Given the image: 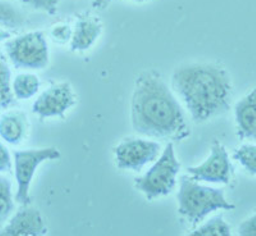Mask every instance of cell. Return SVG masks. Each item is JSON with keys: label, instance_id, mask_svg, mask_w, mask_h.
<instances>
[{"label": "cell", "instance_id": "6da1fadb", "mask_svg": "<svg viewBox=\"0 0 256 236\" xmlns=\"http://www.w3.org/2000/svg\"><path fill=\"white\" fill-rule=\"evenodd\" d=\"M131 118L134 130L142 136L180 141L191 135L180 103L155 71H145L136 79Z\"/></svg>", "mask_w": 256, "mask_h": 236}, {"label": "cell", "instance_id": "7a4b0ae2", "mask_svg": "<svg viewBox=\"0 0 256 236\" xmlns=\"http://www.w3.org/2000/svg\"><path fill=\"white\" fill-rule=\"evenodd\" d=\"M172 88L195 123L230 111L233 85L227 70L218 64L192 63L173 72Z\"/></svg>", "mask_w": 256, "mask_h": 236}, {"label": "cell", "instance_id": "3957f363", "mask_svg": "<svg viewBox=\"0 0 256 236\" xmlns=\"http://www.w3.org/2000/svg\"><path fill=\"white\" fill-rule=\"evenodd\" d=\"M177 199L178 212L192 226H198L212 212L234 209V205L224 195V190L204 186L187 176L180 177Z\"/></svg>", "mask_w": 256, "mask_h": 236}, {"label": "cell", "instance_id": "277c9868", "mask_svg": "<svg viewBox=\"0 0 256 236\" xmlns=\"http://www.w3.org/2000/svg\"><path fill=\"white\" fill-rule=\"evenodd\" d=\"M180 164L174 153L172 143L166 144L162 155L155 160L154 166L140 178H136V189L145 194L148 200L169 195L177 184Z\"/></svg>", "mask_w": 256, "mask_h": 236}, {"label": "cell", "instance_id": "5b68a950", "mask_svg": "<svg viewBox=\"0 0 256 236\" xmlns=\"http://www.w3.org/2000/svg\"><path fill=\"white\" fill-rule=\"evenodd\" d=\"M6 52L16 68L42 70L49 63V47L44 32L32 31L8 39Z\"/></svg>", "mask_w": 256, "mask_h": 236}, {"label": "cell", "instance_id": "8992f818", "mask_svg": "<svg viewBox=\"0 0 256 236\" xmlns=\"http://www.w3.org/2000/svg\"><path fill=\"white\" fill-rule=\"evenodd\" d=\"M13 155H14V175L18 185L16 201L20 205H28L31 201L30 187L36 169L46 160L59 159L60 152L56 148L28 149V150H16Z\"/></svg>", "mask_w": 256, "mask_h": 236}, {"label": "cell", "instance_id": "52a82bcc", "mask_svg": "<svg viewBox=\"0 0 256 236\" xmlns=\"http://www.w3.org/2000/svg\"><path fill=\"white\" fill-rule=\"evenodd\" d=\"M162 145L156 141L145 139H124L114 149L116 167L140 172L148 163L159 158Z\"/></svg>", "mask_w": 256, "mask_h": 236}, {"label": "cell", "instance_id": "ba28073f", "mask_svg": "<svg viewBox=\"0 0 256 236\" xmlns=\"http://www.w3.org/2000/svg\"><path fill=\"white\" fill-rule=\"evenodd\" d=\"M233 167L227 149L216 140L212 143V153L204 163L196 167H188L187 172L196 181H205L212 184H230Z\"/></svg>", "mask_w": 256, "mask_h": 236}, {"label": "cell", "instance_id": "9c48e42d", "mask_svg": "<svg viewBox=\"0 0 256 236\" xmlns=\"http://www.w3.org/2000/svg\"><path fill=\"white\" fill-rule=\"evenodd\" d=\"M76 103L70 85L67 82L54 85L38 96L32 105V112L38 114L41 120L49 117H62Z\"/></svg>", "mask_w": 256, "mask_h": 236}, {"label": "cell", "instance_id": "30bf717a", "mask_svg": "<svg viewBox=\"0 0 256 236\" xmlns=\"http://www.w3.org/2000/svg\"><path fill=\"white\" fill-rule=\"evenodd\" d=\"M48 232L40 210L24 205L0 230V236H41Z\"/></svg>", "mask_w": 256, "mask_h": 236}, {"label": "cell", "instance_id": "8fae6325", "mask_svg": "<svg viewBox=\"0 0 256 236\" xmlns=\"http://www.w3.org/2000/svg\"><path fill=\"white\" fill-rule=\"evenodd\" d=\"M234 118L240 140L256 143V88L234 105Z\"/></svg>", "mask_w": 256, "mask_h": 236}, {"label": "cell", "instance_id": "7c38bea8", "mask_svg": "<svg viewBox=\"0 0 256 236\" xmlns=\"http://www.w3.org/2000/svg\"><path fill=\"white\" fill-rule=\"evenodd\" d=\"M102 34V25L94 18H81L77 21L70 38V50L84 52L95 44Z\"/></svg>", "mask_w": 256, "mask_h": 236}, {"label": "cell", "instance_id": "4fadbf2b", "mask_svg": "<svg viewBox=\"0 0 256 236\" xmlns=\"http://www.w3.org/2000/svg\"><path fill=\"white\" fill-rule=\"evenodd\" d=\"M26 131V116L22 112H9L0 118V137L10 145H20Z\"/></svg>", "mask_w": 256, "mask_h": 236}, {"label": "cell", "instance_id": "5bb4252c", "mask_svg": "<svg viewBox=\"0 0 256 236\" xmlns=\"http://www.w3.org/2000/svg\"><path fill=\"white\" fill-rule=\"evenodd\" d=\"M12 89L16 99L27 100L38 94L40 89V80L34 73H20L13 80Z\"/></svg>", "mask_w": 256, "mask_h": 236}, {"label": "cell", "instance_id": "9a60e30c", "mask_svg": "<svg viewBox=\"0 0 256 236\" xmlns=\"http://www.w3.org/2000/svg\"><path fill=\"white\" fill-rule=\"evenodd\" d=\"M16 96L12 89V71L8 63L0 57V108L6 109L14 105Z\"/></svg>", "mask_w": 256, "mask_h": 236}, {"label": "cell", "instance_id": "2e32d148", "mask_svg": "<svg viewBox=\"0 0 256 236\" xmlns=\"http://www.w3.org/2000/svg\"><path fill=\"white\" fill-rule=\"evenodd\" d=\"M24 24V16L16 4L9 0H0V26L17 30Z\"/></svg>", "mask_w": 256, "mask_h": 236}, {"label": "cell", "instance_id": "e0dca14e", "mask_svg": "<svg viewBox=\"0 0 256 236\" xmlns=\"http://www.w3.org/2000/svg\"><path fill=\"white\" fill-rule=\"evenodd\" d=\"M14 210L12 182L6 176H0V230L6 226Z\"/></svg>", "mask_w": 256, "mask_h": 236}, {"label": "cell", "instance_id": "ac0fdd59", "mask_svg": "<svg viewBox=\"0 0 256 236\" xmlns=\"http://www.w3.org/2000/svg\"><path fill=\"white\" fill-rule=\"evenodd\" d=\"M194 236H230V227L223 216H216L192 232Z\"/></svg>", "mask_w": 256, "mask_h": 236}, {"label": "cell", "instance_id": "d6986e66", "mask_svg": "<svg viewBox=\"0 0 256 236\" xmlns=\"http://www.w3.org/2000/svg\"><path fill=\"white\" fill-rule=\"evenodd\" d=\"M233 158L250 175H256V145L246 144V145L240 146L233 153Z\"/></svg>", "mask_w": 256, "mask_h": 236}, {"label": "cell", "instance_id": "ffe728a7", "mask_svg": "<svg viewBox=\"0 0 256 236\" xmlns=\"http://www.w3.org/2000/svg\"><path fill=\"white\" fill-rule=\"evenodd\" d=\"M73 30L70 29V25L66 24H56L52 25V29H50V36L52 38V40L59 44H66L68 41H70L72 38Z\"/></svg>", "mask_w": 256, "mask_h": 236}, {"label": "cell", "instance_id": "44dd1931", "mask_svg": "<svg viewBox=\"0 0 256 236\" xmlns=\"http://www.w3.org/2000/svg\"><path fill=\"white\" fill-rule=\"evenodd\" d=\"M20 2L36 11H42L49 15H56L59 4V0H20Z\"/></svg>", "mask_w": 256, "mask_h": 236}, {"label": "cell", "instance_id": "7402d4cb", "mask_svg": "<svg viewBox=\"0 0 256 236\" xmlns=\"http://www.w3.org/2000/svg\"><path fill=\"white\" fill-rule=\"evenodd\" d=\"M12 169V157L8 148L0 141V173L9 172Z\"/></svg>", "mask_w": 256, "mask_h": 236}, {"label": "cell", "instance_id": "603a6c76", "mask_svg": "<svg viewBox=\"0 0 256 236\" xmlns=\"http://www.w3.org/2000/svg\"><path fill=\"white\" fill-rule=\"evenodd\" d=\"M238 233L242 236H256V213L240 224Z\"/></svg>", "mask_w": 256, "mask_h": 236}, {"label": "cell", "instance_id": "cb8c5ba5", "mask_svg": "<svg viewBox=\"0 0 256 236\" xmlns=\"http://www.w3.org/2000/svg\"><path fill=\"white\" fill-rule=\"evenodd\" d=\"M12 38V32L8 31L6 29L0 26V43H3V41H6L8 39Z\"/></svg>", "mask_w": 256, "mask_h": 236}, {"label": "cell", "instance_id": "d4e9b609", "mask_svg": "<svg viewBox=\"0 0 256 236\" xmlns=\"http://www.w3.org/2000/svg\"><path fill=\"white\" fill-rule=\"evenodd\" d=\"M109 2H110V0H94L92 6L94 8L96 9H104L105 7L108 6Z\"/></svg>", "mask_w": 256, "mask_h": 236}, {"label": "cell", "instance_id": "484cf974", "mask_svg": "<svg viewBox=\"0 0 256 236\" xmlns=\"http://www.w3.org/2000/svg\"><path fill=\"white\" fill-rule=\"evenodd\" d=\"M131 2H137V3H141V2H148V0H131Z\"/></svg>", "mask_w": 256, "mask_h": 236}]
</instances>
